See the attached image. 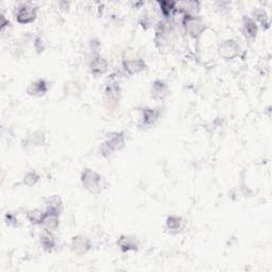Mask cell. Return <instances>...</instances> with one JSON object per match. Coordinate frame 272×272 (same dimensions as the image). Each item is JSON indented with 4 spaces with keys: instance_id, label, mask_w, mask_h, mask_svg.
<instances>
[{
    "instance_id": "cell-1",
    "label": "cell",
    "mask_w": 272,
    "mask_h": 272,
    "mask_svg": "<svg viewBox=\"0 0 272 272\" xmlns=\"http://www.w3.org/2000/svg\"><path fill=\"white\" fill-rule=\"evenodd\" d=\"M179 39L178 27L173 20H159L154 26V45L159 52L171 51Z\"/></svg>"
},
{
    "instance_id": "cell-2",
    "label": "cell",
    "mask_w": 272,
    "mask_h": 272,
    "mask_svg": "<svg viewBox=\"0 0 272 272\" xmlns=\"http://www.w3.org/2000/svg\"><path fill=\"white\" fill-rule=\"evenodd\" d=\"M118 74H112L108 76L107 81L103 88L104 106L108 112H115L121 101L122 88L118 79Z\"/></svg>"
},
{
    "instance_id": "cell-3",
    "label": "cell",
    "mask_w": 272,
    "mask_h": 272,
    "mask_svg": "<svg viewBox=\"0 0 272 272\" xmlns=\"http://www.w3.org/2000/svg\"><path fill=\"white\" fill-rule=\"evenodd\" d=\"M126 136L123 131H112L105 134L103 141L99 145L98 152L104 157L108 158L115 152L121 151L125 147Z\"/></svg>"
},
{
    "instance_id": "cell-4",
    "label": "cell",
    "mask_w": 272,
    "mask_h": 272,
    "mask_svg": "<svg viewBox=\"0 0 272 272\" xmlns=\"http://www.w3.org/2000/svg\"><path fill=\"white\" fill-rule=\"evenodd\" d=\"M121 68L125 75L134 76L145 71L148 65L145 59L137 55L136 51L126 49L121 55Z\"/></svg>"
},
{
    "instance_id": "cell-5",
    "label": "cell",
    "mask_w": 272,
    "mask_h": 272,
    "mask_svg": "<svg viewBox=\"0 0 272 272\" xmlns=\"http://www.w3.org/2000/svg\"><path fill=\"white\" fill-rule=\"evenodd\" d=\"M82 187L92 195H99L103 189V177L92 168H84L80 175Z\"/></svg>"
},
{
    "instance_id": "cell-6",
    "label": "cell",
    "mask_w": 272,
    "mask_h": 272,
    "mask_svg": "<svg viewBox=\"0 0 272 272\" xmlns=\"http://www.w3.org/2000/svg\"><path fill=\"white\" fill-rule=\"evenodd\" d=\"M39 8L32 3H20L14 8V20L20 25H29L38 19Z\"/></svg>"
},
{
    "instance_id": "cell-7",
    "label": "cell",
    "mask_w": 272,
    "mask_h": 272,
    "mask_svg": "<svg viewBox=\"0 0 272 272\" xmlns=\"http://www.w3.org/2000/svg\"><path fill=\"white\" fill-rule=\"evenodd\" d=\"M182 28L184 33L193 40H199L207 29V25L201 16L182 17Z\"/></svg>"
},
{
    "instance_id": "cell-8",
    "label": "cell",
    "mask_w": 272,
    "mask_h": 272,
    "mask_svg": "<svg viewBox=\"0 0 272 272\" xmlns=\"http://www.w3.org/2000/svg\"><path fill=\"white\" fill-rule=\"evenodd\" d=\"M218 55L226 61L237 59L242 53V46L235 39H227L218 45Z\"/></svg>"
},
{
    "instance_id": "cell-9",
    "label": "cell",
    "mask_w": 272,
    "mask_h": 272,
    "mask_svg": "<svg viewBox=\"0 0 272 272\" xmlns=\"http://www.w3.org/2000/svg\"><path fill=\"white\" fill-rule=\"evenodd\" d=\"M162 117V110L159 107L143 106L139 108V126L141 129H150Z\"/></svg>"
},
{
    "instance_id": "cell-10",
    "label": "cell",
    "mask_w": 272,
    "mask_h": 272,
    "mask_svg": "<svg viewBox=\"0 0 272 272\" xmlns=\"http://www.w3.org/2000/svg\"><path fill=\"white\" fill-rule=\"evenodd\" d=\"M108 61L105 57L99 55H90L87 61V67L92 76L98 78L105 75L108 70Z\"/></svg>"
},
{
    "instance_id": "cell-11",
    "label": "cell",
    "mask_w": 272,
    "mask_h": 272,
    "mask_svg": "<svg viewBox=\"0 0 272 272\" xmlns=\"http://www.w3.org/2000/svg\"><path fill=\"white\" fill-rule=\"evenodd\" d=\"M70 250L77 257H83L93 249V243L90 239L84 235H75L70 241Z\"/></svg>"
},
{
    "instance_id": "cell-12",
    "label": "cell",
    "mask_w": 272,
    "mask_h": 272,
    "mask_svg": "<svg viewBox=\"0 0 272 272\" xmlns=\"http://www.w3.org/2000/svg\"><path fill=\"white\" fill-rule=\"evenodd\" d=\"M116 246L122 253L137 252L140 247V241L137 236L122 234L117 238Z\"/></svg>"
},
{
    "instance_id": "cell-13",
    "label": "cell",
    "mask_w": 272,
    "mask_h": 272,
    "mask_svg": "<svg viewBox=\"0 0 272 272\" xmlns=\"http://www.w3.org/2000/svg\"><path fill=\"white\" fill-rule=\"evenodd\" d=\"M170 95V88L166 81L162 79H155L151 83L150 97L155 101H164Z\"/></svg>"
},
{
    "instance_id": "cell-14",
    "label": "cell",
    "mask_w": 272,
    "mask_h": 272,
    "mask_svg": "<svg viewBox=\"0 0 272 272\" xmlns=\"http://www.w3.org/2000/svg\"><path fill=\"white\" fill-rule=\"evenodd\" d=\"M48 92H49V83L47 82L46 79L43 78H39L34 80V81L30 82L26 88L27 95L37 98L44 97Z\"/></svg>"
},
{
    "instance_id": "cell-15",
    "label": "cell",
    "mask_w": 272,
    "mask_h": 272,
    "mask_svg": "<svg viewBox=\"0 0 272 272\" xmlns=\"http://www.w3.org/2000/svg\"><path fill=\"white\" fill-rule=\"evenodd\" d=\"M242 33L244 38L249 42H252L257 39L258 33H259V25L251 17V16H248V15L243 16Z\"/></svg>"
},
{
    "instance_id": "cell-16",
    "label": "cell",
    "mask_w": 272,
    "mask_h": 272,
    "mask_svg": "<svg viewBox=\"0 0 272 272\" xmlns=\"http://www.w3.org/2000/svg\"><path fill=\"white\" fill-rule=\"evenodd\" d=\"M201 4L197 0H189V2L178 3V12L181 13L182 17H194L200 16Z\"/></svg>"
},
{
    "instance_id": "cell-17",
    "label": "cell",
    "mask_w": 272,
    "mask_h": 272,
    "mask_svg": "<svg viewBox=\"0 0 272 272\" xmlns=\"http://www.w3.org/2000/svg\"><path fill=\"white\" fill-rule=\"evenodd\" d=\"M158 10L164 20H172L173 16L178 13V3L173 0H158L156 3Z\"/></svg>"
},
{
    "instance_id": "cell-18",
    "label": "cell",
    "mask_w": 272,
    "mask_h": 272,
    "mask_svg": "<svg viewBox=\"0 0 272 272\" xmlns=\"http://www.w3.org/2000/svg\"><path fill=\"white\" fill-rule=\"evenodd\" d=\"M40 244H41L42 249L45 252H47V253L53 252L58 246L57 238H56L53 232L44 229V231L40 234Z\"/></svg>"
},
{
    "instance_id": "cell-19",
    "label": "cell",
    "mask_w": 272,
    "mask_h": 272,
    "mask_svg": "<svg viewBox=\"0 0 272 272\" xmlns=\"http://www.w3.org/2000/svg\"><path fill=\"white\" fill-rule=\"evenodd\" d=\"M185 221L183 217L179 215H169L165 221V229L170 234H179L184 229Z\"/></svg>"
},
{
    "instance_id": "cell-20",
    "label": "cell",
    "mask_w": 272,
    "mask_h": 272,
    "mask_svg": "<svg viewBox=\"0 0 272 272\" xmlns=\"http://www.w3.org/2000/svg\"><path fill=\"white\" fill-rule=\"evenodd\" d=\"M46 133L43 130H35L27 135L23 143L26 147H42L46 143Z\"/></svg>"
},
{
    "instance_id": "cell-21",
    "label": "cell",
    "mask_w": 272,
    "mask_h": 272,
    "mask_svg": "<svg viewBox=\"0 0 272 272\" xmlns=\"http://www.w3.org/2000/svg\"><path fill=\"white\" fill-rule=\"evenodd\" d=\"M44 204H45V211L47 212H52L62 215L64 211V202L59 195H52L47 197L44 201Z\"/></svg>"
},
{
    "instance_id": "cell-22",
    "label": "cell",
    "mask_w": 272,
    "mask_h": 272,
    "mask_svg": "<svg viewBox=\"0 0 272 272\" xmlns=\"http://www.w3.org/2000/svg\"><path fill=\"white\" fill-rule=\"evenodd\" d=\"M60 217H61V215H59V214L46 211L41 227H43L45 230H49L52 232L57 231L60 227V223H61Z\"/></svg>"
},
{
    "instance_id": "cell-23",
    "label": "cell",
    "mask_w": 272,
    "mask_h": 272,
    "mask_svg": "<svg viewBox=\"0 0 272 272\" xmlns=\"http://www.w3.org/2000/svg\"><path fill=\"white\" fill-rule=\"evenodd\" d=\"M258 25H260L264 30H268L270 28V17L266 10L263 8H259L253 12V17Z\"/></svg>"
},
{
    "instance_id": "cell-24",
    "label": "cell",
    "mask_w": 272,
    "mask_h": 272,
    "mask_svg": "<svg viewBox=\"0 0 272 272\" xmlns=\"http://www.w3.org/2000/svg\"><path fill=\"white\" fill-rule=\"evenodd\" d=\"M46 211L41 209H32L26 212V218L32 226H42Z\"/></svg>"
},
{
    "instance_id": "cell-25",
    "label": "cell",
    "mask_w": 272,
    "mask_h": 272,
    "mask_svg": "<svg viewBox=\"0 0 272 272\" xmlns=\"http://www.w3.org/2000/svg\"><path fill=\"white\" fill-rule=\"evenodd\" d=\"M41 182V175L35 170H29L25 173L23 178V184L28 187H33Z\"/></svg>"
},
{
    "instance_id": "cell-26",
    "label": "cell",
    "mask_w": 272,
    "mask_h": 272,
    "mask_svg": "<svg viewBox=\"0 0 272 272\" xmlns=\"http://www.w3.org/2000/svg\"><path fill=\"white\" fill-rule=\"evenodd\" d=\"M139 25L141 26L142 29H145V30H148L149 28L151 27H154L156 25L157 22H155V19H154V15L149 12V11H146V12H143L140 16V19L138 21Z\"/></svg>"
},
{
    "instance_id": "cell-27",
    "label": "cell",
    "mask_w": 272,
    "mask_h": 272,
    "mask_svg": "<svg viewBox=\"0 0 272 272\" xmlns=\"http://www.w3.org/2000/svg\"><path fill=\"white\" fill-rule=\"evenodd\" d=\"M4 220H5V223L9 228L16 229V228L21 227V221H20L17 215H16L13 212H7L5 214V216H4Z\"/></svg>"
},
{
    "instance_id": "cell-28",
    "label": "cell",
    "mask_w": 272,
    "mask_h": 272,
    "mask_svg": "<svg viewBox=\"0 0 272 272\" xmlns=\"http://www.w3.org/2000/svg\"><path fill=\"white\" fill-rule=\"evenodd\" d=\"M12 29V24L11 22L6 17V15L4 13L0 14V32H2L3 38L6 37L7 32H10Z\"/></svg>"
},
{
    "instance_id": "cell-29",
    "label": "cell",
    "mask_w": 272,
    "mask_h": 272,
    "mask_svg": "<svg viewBox=\"0 0 272 272\" xmlns=\"http://www.w3.org/2000/svg\"><path fill=\"white\" fill-rule=\"evenodd\" d=\"M32 44H33L34 49H35V51H37L38 53H42V52H44V50L46 49V44H45L43 38H42L41 35H39V34L34 37L33 43H32Z\"/></svg>"
},
{
    "instance_id": "cell-30",
    "label": "cell",
    "mask_w": 272,
    "mask_h": 272,
    "mask_svg": "<svg viewBox=\"0 0 272 272\" xmlns=\"http://www.w3.org/2000/svg\"><path fill=\"white\" fill-rule=\"evenodd\" d=\"M100 49H101V43L98 39H92L89 41V50H90V55H99L100 53Z\"/></svg>"
},
{
    "instance_id": "cell-31",
    "label": "cell",
    "mask_w": 272,
    "mask_h": 272,
    "mask_svg": "<svg viewBox=\"0 0 272 272\" xmlns=\"http://www.w3.org/2000/svg\"><path fill=\"white\" fill-rule=\"evenodd\" d=\"M216 6H217V9H220L221 12H223L225 10L229 11V9L231 10V3L229 2H219V3H216Z\"/></svg>"
},
{
    "instance_id": "cell-32",
    "label": "cell",
    "mask_w": 272,
    "mask_h": 272,
    "mask_svg": "<svg viewBox=\"0 0 272 272\" xmlns=\"http://www.w3.org/2000/svg\"><path fill=\"white\" fill-rule=\"evenodd\" d=\"M58 6H59V8H60L61 10H63V11H68L69 8H70V3H68V2H64V0H63V2H59V3H58Z\"/></svg>"
}]
</instances>
